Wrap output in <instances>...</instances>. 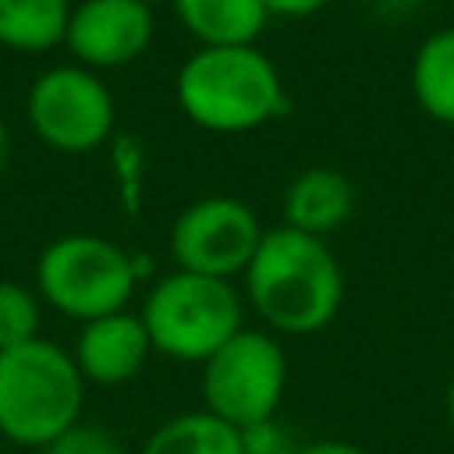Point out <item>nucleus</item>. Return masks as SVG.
Instances as JSON below:
<instances>
[{
	"label": "nucleus",
	"instance_id": "3",
	"mask_svg": "<svg viewBox=\"0 0 454 454\" xmlns=\"http://www.w3.org/2000/svg\"><path fill=\"white\" fill-rule=\"evenodd\" d=\"M85 380L67 348L35 337L0 351V436L43 450L82 422Z\"/></svg>",
	"mask_w": 454,
	"mask_h": 454
},
{
	"label": "nucleus",
	"instance_id": "23",
	"mask_svg": "<svg viewBox=\"0 0 454 454\" xmlns=\"http://www.w3.org/2000/svg\"><path fill=\"white\" fill-rule=\"evenodd\" d=\"M142 4H149V7H153V4H163V0H142Z\"/></svg>",
	"mask_w": 454,
	"mask_h": 454
},
{
	"label": "nucleus",
	"instance_id": "22",
	"mask_svg": "<svg viewBox=\"0 0 454 454\" xmlns=\"http://www.w3.org/2000/svg\"><path fill=\"white\" fill-rule=\"evenodd\" d=\"M443 411H447V419H450V426H454V376H450L447 394H443Z\"/></svg>",
	"mask_w": 454,
	"mask_h": 454
},
{
	"label": "nucleus",
	"instance_id": "14",
	"mask_svg": "<svg viewBox=\"0 0 454 454\" xmlns=\"http://www.w3.org/2000/svg\"><path fill=\"white\" fill-rule=\"evenodd\" d=\"M142 454H245V436L238 426L195 408L160 422L145 436Z\"/></svg>",
	"mask_w": 454,
	"mask_h": 454
},
{
	"label": "nucleus",
	"instance_id": "11",
	"mask_svg": "<svg viewBox=\"0 0 454 454\" xmlns=\"http://www.w3.org/2000/svg\"><path fill=\"white\" fill-rule=\"evenodd\" d=\"M355 213V184L337 167H305L284 192V227L326 238Z\"/></svg>",
	"mask_w": 454,
	"mask_h": 454
},
{
	"label": "nucleus",
	"instance_id": "19",
	"mask_svg": "<svg viewBox=\"0 0 454 454\" xmlns=\"http://www.w3.org/2000/svg\"><path fill=\"white\" fill-rule=\"evenodd\" d=\"M326 4H330V0H266L270 18H291V21L312 18V14H319Z\"/></svg>",
	"mask_w": 454,
	"mask_h": 454
},
{
	"label": "nucleus",
	"instance_id": "16",
	"mask_svg": "<svg viewBox=\"0 0 454 454\" xmlns=\"http://www.w3.org/2000/svg\"><path fill=\"white\" fill-rule=\"evenodd\" d=\"M39 319H43L39 291L14 280H0V351L35 340Z\"/></svg>",
	"mask_w": 454,
	"mask_h": 454
},
{
	"label": "nucleus",
	"instance_id": "7",
	"mask_svg": "<svg viewBox=\"0 0 454 454\" xmlns=\"http://www.w3.org/2000/svg\"><path fill=\"white\" fill-rule=\"evenodd\" d=\"M25 121L50 149L89 153L114 135L117 106L96 71L82 64H57L28 85Z\"/></svg>",
	"mask_w": 454,
	"mask_h": 454
},
{
	"label": "nucleus",
	"instance_id": "9",
	"mask_svg": "<svg viewBox=\"0 0 454 454\" xmlns=\"http://www.w3.org/2000/svg\"><path fill=\"white\" fill-rule=\"evenodd\" d=\"M153 7L142 0H82L71 7L64 46L74 64L110 71L138 60L153 43Z\"/></svg>",
	"mask_w": 454,
	"mask_h": 454
},
{
	"label": "nucleus",
	"instance_id": "15",
	"mask_svg": "<svg viewBox=\"0 0 454 454\" xmlns=\"http://www.w3.org/2000/svg\"><path fill=\"white\" fill-rule=\"evenodd\" d=\"M71 7V0H0V46L14 53L64 46Z\"/></svg>",
	"mask_w": 454,
	"mask_h": 454
},
{
	"label": "nucleus",
	"instance_id": "13",
	"mask_svg": "<svg viewBox=\"0 0 454 454\" xmlns=\"http://www.w3.org/2000/svg\"><path fill=\"white\" fill-rule=\"evenodd\" d=\"M408 85L426 117L454 124V25L429 32L415 46Z\"/></svg>",
	"mask_w": 454,
	"mask_h": 454
},
{
	"label": "nucleus",
	"instance_id": "2",
	"mask_svg": "<svg viewBox=\"0 0 454 454\" xmlns=\"http://www.w3.org/2000/svg\"><path fill=\"white\" fill-rule=\"evenodd\" d=\"M174 96L181 114L213 135L259 131L287 110L284 78L259 46H195L177 67Z\"/></svg>",
	"mask_w": 454,
	"mask_h": 454
},
{
	"label": "nucleus",
	"instance_id": "10",
	"mask_svg": "<svg viewBox=\"0 0 454 454\" xmlns=\"http://www.w3.org/2000/svg\"><path fill=\"white\" fill-rule=\"evenodd\" d=\"M153 355V340L142 326L138 312H110L82 323L71 358L85 383L92 387H121L142 372Z\"/></svg>",
	"mask_w": 454,
	"mask_h": 454
},
{
	"label": "nucleus",
	"instance_id": "18",
	"mask_svg": "<svg viewBox=\"0 0 454 454\" xmlns=\"http://www.w3.org/2000/svg\"><path fill=\"white\" fill-rule=\"evenodd\" d=\"M241 436H245V454H291L294 450L287 443V433L277 426V419L248 426V429H241Z\"/></svg>",
	"mask_w": 454,
	"mask_h": 454
},
{
	"label": "nucleus",
	"instance_id": "20",
	"mask_svg": "<svg viewBox=\"0 0 454 454\" xmlns=\"http://www.w3.org/2000/svg\"><path fill=\"white\" fill-rule=\"evenodd\" d=\"M291 454H369V450H362L358 443H348V440H312V443L294 447Z\"/></svg>",
	"mask_w": 454,
	"mask_h": 454
},
{
	"label": "nucleus",
	"instance_id": "1",
	"mask_svg": "<svg viewBox=\"0 0 454 454\" xmlns=\"http://www.w3.org/2000/svg\"><path fill=\"white\" fill-rule=\"evenodd\" d=\"M252 312L284 337H309L333 323L344 301V270L323 238L273 227L241 273Z\"/></svg>",
	"mask_w": 454,
	"mask_h": 454
},
{
	"label": "nucleus",
	"instance_id": "8",
	"mask_svg": "<svg viewBox=\"0 0 454 454\" xmlns=\"http://www.w3.org/2000/svg\"><path fill=\"white\" fill-rule=\"evenodd\" d=\"M262 234L248 202L234 195H202L174 216L170 255L177 270L234 280L248 270Z\"/></svg>",
	"mask_w": 454,
	"mask_h": 454
},
{
	"label": "nucleus",
	"instance_id": "5",
	"mask_svg": "<svg viewBox=\"0 0 454 454\" xmlns=\"http://www.w3.org/2000/svg\"><path fill=\"white\" fill-rule=\"evenodd\" d=\"M142 262L103 234H60L35 259L39 298L78 323L128 309Z\"/></svg>",
	"mask_w": 454,
	"mask_h": 454
},
{
	"label": "nucleus",
	"instance_id": "21",
	"mask_svg": "<svg viewBox=\"0 0 454 454\" xmlns=\"http://www.w3.org/2000/svg\"><path fill=\"white\" fill-rule=\"evenodd\" d=\"M7 156H11V131H7V121L0 117V174L7 167Z\"/></svg>",
	"mask_w": 454,
	"mask_h": 454
},
{
	"label": "nucleus",
	"instance_id": "4",
	"mask_svg": "<svg viewBox=\"0 0 454 454\" xmlns=\"http://www.w3.org/2000/svg\"><path fill=\"white\" fill-rule=\"evenodd\" d=\"M138 316L156 355L202 365L245 326V298L231 280L170 270L145 291Z\"/></svg>",
	"mask_w": 454,
	"mask_h": 454
},
{
	"label": "nucleus",
	"instance_id": "17",
	"mask_svg": "<svg viewBox=\"0 0 454 454\" xmlns=\"http://www.w3.org/2000/svg\"><path fill=\"white\" fill-rule=\"evenodd\" d=\"M43 454H124V450L110 429L92 426V422H74L67 433L46 443Z\"/></svg>",
	"mask_w": 454,
	"mask_h": 454
},
{
	"label": "nucleus",
	"instance_id": "6",
	"mask_svg": "<svg viewBox=\"0 0 454 454\" xmlns=\"http://www.w3.org/2000/svg\"><path fill=\"white\" fill-rule=\"evenodd\" d=\"M202 408L216 419L248 429L277 419L287 387V358L270 330L241 326L202 365Z\"/></svg>",
	"mask_w": 454,
	"mask_h": 454
},
{
	"label": "nucleus",
	"instance_id": "12",
	"mask_svg": "<svg viewBox=\"0 0 454 454\" xmlns=\"http://www.w3.org/2000/svg\"><path fill=\"white\" fill-rule=\"evenodd\" d=\"M170 7L199 46H255L270 25L266 0H170Z\"/></svg>",
	"mask_w": 454,
	"mask_h": 454
}]
</instances>
